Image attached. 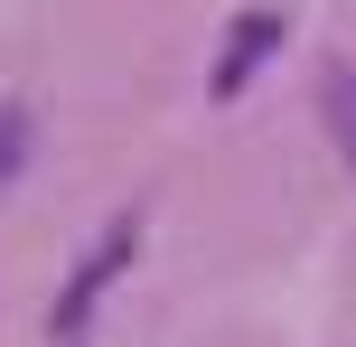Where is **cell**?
Wrapping results in <instances>:
<instances>
[{
    "mask_svg": "<svg viewBox=\"0 0 356 347\" xmlns=\"http://www.w3.org/2000/svg\"><path fill=\"white\" fill-rule=\"evenodd\" d=\"M131 244H141V207H131V216H122V225L104 235V254H94L85 273L66 282V300H56V347H75V329H85V310H94V291H104V282H113V273L131 263Z\"/></svg>",
    "mask_w": 356,
    "mask_h": 347,
    "instance_id": "1",
    "label": "cell"
},
{
    "mask_svg": "<svg viewBox=\"0 0 356 347\" xmlns=\"http://www.w3.org/2000/svg\"><path fill=\"white\" fill-rule=\"evenodd\" d=\"M19 169H29V113H19V104H0V188H10Z\"/></svg>",
    "mask_w": 356,
    "mask_h": 347,
    "instance_id": "3",
    "label": "cell"
},
{
    "mask_svg": "<svg viewBox=\"0 0 356 347\" xmlns=\"http://www.w3.org/2000/svg\"><path fill=\"white\" fill-rule=\"evenodd\" d=\"M272 47H282V10H244V19H234V38H225V56H216V104H234V94L263 75Z\"/></svg>",
    "mask_w": 356,
    "mask_h": 347,
    "instance_id": "2",
    "label": "cell"
},
{
    "mask_svg": "<svg viewBox=\"0 0 356 347\" xmlns=\"http://www.w3.org/2000/svg\"><path fill=\"white\" fill-rule=\"evenodd\" d=\"M328 113H338V150H347V160H356V75H347L338 94H328Z\"/></svg>",
    "mask_w": 356,
    "mask_h": 347,
    "instance_id": "4",
    "label": "cell"
}]
</instances>
